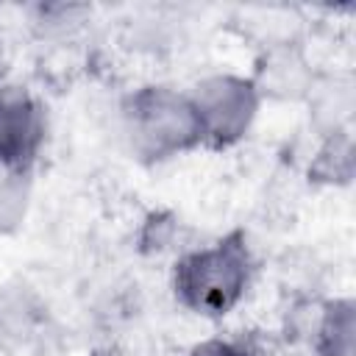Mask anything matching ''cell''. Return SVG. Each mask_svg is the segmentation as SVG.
Here are the masks:
<instances>
[{
	"label": "cell",
	"instance_id": "obj_1",
	"mask_svg": "<svg viewBox=\"0 0 356 356\" xmlns=\"http://www.w3.org/2000/svg\"><path fill=\"white\" fill-rule=\"evenodd\" d=\"M256 261L242 231H231L203 248L181 253L172 264L170 286L181 309L220 320L231 314L253 284Z\"/></svg>",
	"mask_w": 356,
	"mask_h": 356
},
{
	"label": "cell",
	"instance_id": "obj_2",
	"mask_svg": "<svg viewBox=\"0 0 356 356\" xmlns=\"http://www.w3.org/2000/svg\"><path fill=\"white\" fill-rule=\"evenodd\" d=\"M122 134L136 159L147 164L170 161L203 147L200 122L186 92L164 83H145L120 103Z\"/></svg>",
	"mask_w": 356,
	"mask_h": 356
},
{
	"label": "cell",
	"instance_id": "obj_3",
	"mask_svg": "<svg viewBox=\"0 0 356 356\" xmlns=\"http://www.w3.org/2000/svg\"><path fill=\"white\" fill-rule=\"evenodd\" d=\"M186 95L200 122L203 147L211 150H228L239 145L250 134L261 106L250 75L236 72L203 75Z\"/></svg>",
	"mask_w": 356,
	"mask_h": 356
},
{
	"label": "cell",
	"instance_id": "obj_4",
	"mask_svg": "<svg viewBox=\"0 0 356 356\" xmlns=\"http://www.w3.org/2000/svg\"><path fill=\"white\" fill-rule=\"evenodd\" d=\"M44 145V111L22 83H0V170L28 175Z\"/></svg>",
	"mask_w": 356,
	"mask_h": 356
},
{
	"label": "cell",
	"instance_id": "obj_5",
	"mask_svg": "<svg viewBox=\"0 0 356 356\" xmlns=\"http://www.w3.org/2000/svg\"><path fill=\"white\" fill-rule=\"evenodd\" d=\"M317 72L312 70L306 53L295 42L270 44L256 58V70L250 75L259 97L264 100H281V103H298L306 100L312 92Z\"/></svg>",
	"mask_w": 356,
	"mask_h": 356
},
{
	"label": "cell",
	"instance_id": "obj_6",
	"mask_svg": "<svg viewBox=\"0 0 356 356\" xmlns=\"http://www.w3.org/2000/svg\"><path fill=\"white\" fill-rule=\"evenodd\" d=\"M303 103H309V120L320 131V136H328L337 131H350L353 111H356L353 78L345 72L317 75L312 83V92Z\"/></svg>",
	"mask_w": 356,
	"mask_h": 356
},
{
	"label": "cell",
	"instance_id": "obj_7",
	"mask_svg": "<svg viewBox=\"0 0 356 356\" xmlns=\"http://www.w3.org/2000/svg\"><path fill=\"white\" fill-rule=\"evenodd\" d=\"M314 356H353L356 348V303L353 298H328L317 306L309 331Z\"/></svg>",
	"mask_w": 356,
	"mask_h": 356
},
{
	"label": "cell",
	"instance_id": "obj_8",
	"mask_svg": "<svg viewBox=\"0 0 356 356\" xmlns=\"http://www.w3.org/2000/svg\"><path fill=\"white\" fill-rule=\"evenodd\" d=\"M356 172V145L350 131L320 136V145L306 167V175L317 186H348Z\"/></svg>",
	"mask_w": 356,
	"mask_h": 356
},
{
	"label": "cell",
	"instance_id": "obj_9",
	"mask_svg": "<svg viewBox=\"0 0 356 356\" xmlns=\"http://www.w3.org/2000/svg\"><path fill=\"white\" fill-rule=\"evenodd\" d=\"M28 197V175H6L0 181V234H11L22 225Z\"/></svg>",
	"mask_w": 356,
	"mask_h": 356
},
{
	"label": "cell",
	"instance_id": "obj_10",
	"mask_svg": "<svg viewBox=\"0 0 356 356\" xmlns=\"http://www.w3.org/2000/svg\"><path fill=\"white\" fill-rule=\"evenodd\" d=\"M172 234H175V217L167 211H153L139 231V250L142 253H161L170 248Z\"/></svg>",
	"mask_w": 356,
	"mask_h": 356
},
{
	"label": "cell",
	"instance_id": "obj_11",
	"mask_svg": "<svg viewBox=\"0 0 356 356\" xmlns=\"http://www.w3.org/2000/svg\"><path fill=\"white\" fill-rule=\"evenodd\" d=\"M186 356H259L256 348L236 337H209L189 348Z\"/></svg>",
	"mask_w": 356,
	"mask_h": 356
},
{
	"label": "cell",
	"instance_id": "obj_12",
	"mask_svg": "<svg viewBox=\"0 0 356 356\" xmlns=\"http://www.w3.org/2000/svg\"><path fill=\"white\" fill-rule=\"evenodd\" d=\"M6 67H8V61H6V50H3V44H0V83H6Z\"/></svg>",
	"mask_w": 356,
	"mask_h": 356
},
{
	"label": "cell",
	"instance_id": "obj_13",
	"mask_svg": "<svg viewBox=\"0 0 356 356\" xmlns=\"http://www.w3.org/2000/svg\"><path fill=\"white\" fill-rule=\"evenodd\" d=\"M92 356H114V353H111V350H95Z\"/></svg>",
	"mask_w": 356,
	"mask_h": 356
}]
</instances>
